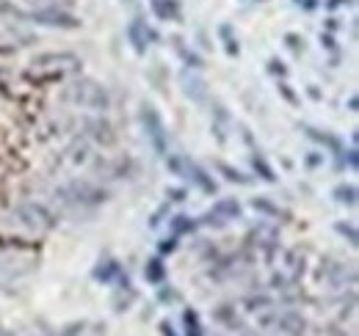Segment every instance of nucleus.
I'll use <instances>...</instances> for the list:
<instances>
[{
  "mask_svg": "<svg viewBox=\"0 0 359 336\" xmlns=\"http://www.w3.org/2000/svg\"><path fill=\"white\" fill-rule=\"evenodd\" d=\"M144 122L149 125V135L155 138L158 149H163V127H161V122H158V116H155L152 111H147V113H144Z\"/></svg>",
  "mask_w": 359,
  "mask_h": 336,
  "instance_id": "nucleus-2",
  "label": "nucleus"
},
{
  "mask_svg": "<svg viewBox=\"0 0 359 336\" xmlns=\"http://www.w3.org/2000/svg\"><path fill=\"white\" fill-rule=\"evenodd\" d=\"M161 328H163V336H177V334H175V328H172V326H169V323H163V326H161Z\"/></svg>",
  "mask_w": 359,
  "mask_h": 336,
  "instance_id": "nucleus-4",
  "label": "nucleus"
},
{
  "mask_svg": "<svg viewBox=\"0 0 359 336\" xmlns=\"http://www.w3.org/2000/svg\"><path fill=\"white\" fill-rule=\"evenodd\" d=\"M185 326H188V336H202V328H199V323H196V314H185Z\"/></svg>",
  "mask_w": 359,
  "mask_h": 336,
  "instance_id": "nucleus-3",
  "label": "nucleus"
},
{
  "mask_svg": "<svg viewBox=\"0 0 359 336\" xmlns=\"http://www.w3.org/2000/svg\"><path fill=\"white\" fill-rule=\"evenodd\" d=\"M69 99L83 105V108H105L108 105V94L94 83H78L69 88Z\"/></svg>",
  "mask_w": 359,
  "mask_h": 336,
  "instance_id": "nucleus-1",
  "label": "nucleus"
},
{
  "mask_svg": "<svg viewBox=\"0 0 359 336\" xmlns=\"http://www.w3.org/2000/svg\"><path fill=\"white\" fill-rule=\"evenodd\" d=\"M0 336H6V334H3V331H0Z\"/></svg>",
  "mask_w": 359,
  "mask_h": 336,
  "instance_id": "nucleus-5",
  "label": "nucleus"
}]
</instances>
